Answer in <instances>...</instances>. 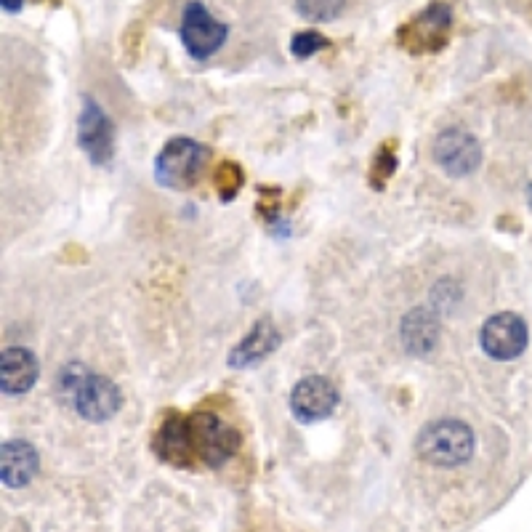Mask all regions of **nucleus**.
I'll list each match as a JSON object with an SVG mask.
<instances>
[{
    "mask_svg": "<svg viewBox=\"0 0 532 532\" xmlns=\"http://www.w3.org/2000/svg\"><path fill=\"white\" fill-rule=\"evenodd\" d=\"M152 447L157 458L181 469H216L240 450V431L213 413H168Z\"/></svg>",
    "mask_w": 532,
    "mask_h": 532,
    "instance_id": "obj_1",
    "label": "nucleus"
},
{
    "mask_svg": "<svg viewBox=\"0 0 532 532\" xmlns=\"http://www.w3.org/2000/svg\"><path fill=\"white\" fill-rule=\"evenodd\" d=\"M48 3H51V6H59V3H62V0H48Z\"/></svg>",
    "mask_w": 532,
    "mask_h": 532,
    "instance_id": "obj_20",
    "label": "nucleus"
},
{
    "mask_svg": "<svg viewBox=\"0 0 532 532\" xmlns=\"http://www.w3.org/2000/svg\"><path fill=\"white\" fill-rule=\"evenodd\" d=\"M530 200H532V187H530Z\"/></svg>",
    "mask_w": 532,
    "mask_h": 532,
    "instance_id": "obj_21",
    "label": "nucleus"
},
{
    "mask_svg": "<svg viewBox=\"0 0 532 532\" xmlns=\"http://www.w3.org/2000/svg\"><path fill=\"white\" fill-rule=\"evenodd\" d=\"M346 0H296L298 16L309 22H333L344 11Z\"/></svg>",
    "mask_w": 532,
    "mask_h": 532,
    "instance_id": "obj_17",
    "label": "nucleus"
},
{
    "mask_svg": "<svg viewBox=\"0 0 532 532\" xmlns=\"http://www.w3.org/2000/svg\"><path fill=\"white\" fill-rule=\"evenodd\" d=\"M213 184H216V195L221 197V203H232L245 184L243 168L235 160H224L213 173Z\"/></svg>",
    "mask_w": 532,
    "mask_h": 532,
    "instance_id": "obj_15",
    "label": "nucleus"
},
{
    "mask_svg": "<svg viewBox=\"0 0 532 532\" xmlns=\"http://www.w3.org/2000/svg\"><path fill=\"white\" fill-rule=\"evenodd\" d=\"M434 160L450 179H463L482 163V147L474 133L463 128H445L434 141Z\"/></svg>",
    "mask_w": 532,
    "mask_h": 532,
    "instance_id": "obj_8",
    "label": "nucleus"
},
{
    "mask_svg": "<svg viewBox=\"0 0 532 532\" xmlns=\"http://www.w3.org/2000/svg\"><path fill=\"white\" fill-rule=\"evenodd\" d=\"M479 346L490 360H517L527 349V322L514 312L493 314L479 330Z\"/></svg>",
    "mask_w": 532,
    "mask_h": 532,
    "instance_id": "obj_7",
    "label": "nucleus"
},
{
    "mask_svg": "<svg viewBox=\"0 0 532 532\" xmlns=\"http://www.w3.org/2000/svg\"><path fill=\"white\" fill-rule=\"evenodd\" d=\"M208 163V149L189 136H176L155 157V179L165 189H192Z\"/></svg>",
    "mask_w": 532,
    "mask_h": 532,
    "instance_id": "obj_5",
    "label": "nucleus"
},
{
    "mask_svg": "<svg viewBox=\"0 0 532 532\" xmlns=\"http://www.w3.org/2000/svg\"><path fill=\"white\" fill-rule=\"evenodd\" d=\"M78 144L94 165H107L115 155V126L110 115L86 96L78 118Z\"/></svg>",
    "mask_w": 532,
    "mask_h": 532,
    "instance_id": "obj_9",
    "label": "nucleus"
},
{
    "mask_svg": "<svg viewBox=\"0 0 532 532\" xmlns=\"http://www.w3.org/2000/svg\"><path fill=\"white\" fill-rule=\"evenodd\" d=\"M38 357L24 346H8L0 357V389L6 397H19L30 392L38 381Z\"/></svg>",
    "mask_w": 532,
    "mask_h": 532,
    "instance_id": "obj_11",
    "label": "nucleus"
},
{
    "mask_svg": "<svg viewBox=\"0 0 532 532\" xmlns=\"http://www.w3.org/2000/svg\"><path fill=\"white\" fill-rule=\"evenodd\" d=\"M40 458L38 450L24 442V439H11L0 447V479L6 487L30 485V479L38 474Z\"/></svg>",
    "mask_w": 532,
    "mask_h": 532,
    "instance_id": "obj_13",
    "label": "nucleus"
},
{
    "mask_svg": "<svg viewBox=\"0 0 532 532\" xmlns=\"http://www.w3.org/2000/svg\"><path fill=\"white\" fill-rule=\"evenodd\" d=\"M59 389H62V397L72 405V410L91 423L110 421L123 405L120 389L110 378L88 373L78 362L64 365L59 373Z\"/></svg>",
    "mask_w": 532,
    "mask_h": 532,
    "instance_id": "obj_2",
    "label": "nucleus"
},
{
    "mask_svg": "<svg viewBox=\"0 0 532 532\" xmlns=\"http://www.w3.org/2000/svg\"><path fill=\"white\" fill-rule=\"evenodd\" d=\"M330 48V40L322 35V32L306 30V32H296L293 40H290V54L296 56V59H309V56L320 54Z\"/></svg>",
    "mask_w": 532,
    "mask_h": 532,
    "instance_id": "obj_18",
    "label": "nucleus"
},
{
    "mask_svg": "<svg viewBox=\"0 0 532 532\" xmlns=\"http://www.w3.org/2000/svg\"><path fill=\"white\" fill-rule=\"evenodd\" d=\"M0 6H3L6 14H19L24 8V0H0Z\"/></svg>",
    "mask_w": 532,
    "mask_h": 532,
    "instance_id": "obj_19",
    "label": "nucleus"
},
{
    "mask_svg": "<svg viewBox=\"0 0 532 532\" xmlns=\"http://www.w3.org/2000/svg\"><path fill=\"white\" fill-rule=\"evenodd\" d=\"M280 341H282L280 330L274 328V322L269 320V317H264V320L256 322L251 328V333L232 349V354H229V368L235 370L256 368V365H261L269 354L277 352Z\"/></svg>",
    "mask_w": 532,
    "mask_h": 532,
    "instance_id": "obj_12",
    "label": "nucleus"
},
{
    "mask_svg": "<svg viewBox=\"0 0 532 532\" xmlns=\"http://www.w3.org/2000/svg\"><path fill=\"white\" fill-rule=\"evenodd\" d=\"M338 392L328 378L306 376L290 392V413L298 423H320L336 413Z\"/></svg>",
    "mask_w": 532,
    "mask_h": 532,
    "instance_id": "obj_10",
    "label": "nucleus"
},
{
    "mask_svg": "<svg viewBox=\"0 0 532 532\" xmlns=\"http://www.w3.org/2000/svg\"><path fill=\"white\" fill-rule=\"evenodd\" d=\"M399 336L407 354L426 357L439 344V317L431 309H413L399 325Z\"/></svg>",
    "mask_w": 532,
    "mask_h": 532,
    "instance_id": "obj_14",
    "label": "nucleus"
},
{
    "mask_svg": "<svg viewBox=\"0 0 532 532\" xmlns=\"http://www.w3.org/2000/svg\"><path fill=\"white\" fill-rule=\"evenodd\" d=\"M415 453L431 466L455 469V466L469 463V458L474 455V431L458 418H439L418 431Z\"/></svg>",
    "mask_w": 532,
    "mask_h": 532,
    "instance_id": "obj_3",
    "label": "nucleus"
},
{
    "mask_svg": "<svg viewBox=\"0 0 532 532\" xmlns=\"http://www.w3.org/2000/svg\"><path fill=\"white\" fill-rule=\"evenodd\" d=\"M453 35V8L434 0L397 30V46L413 56L439 54Z\"/></svg>",
    "mask_w": 532,
    "mask_h": 532,
    "instance_id": "obj_4",
    "label": "nucleus"
},
{
    "mask_svg": "<svg viewBox=\"0 0 532 532\" xmlns=\"http://www.w3.org/2000/svg\"><path fill=\"white\" fill-rule=\"evenodd\" d=\"M229 38V27L219 22L200 0H189L181 16V43L189 56L211 59Z\"/></svg>",
    "mask_w": 532,
    "mask_h": 532,
    "instance_id": "obj_6",
    "label": "nucleus"
},
{
    "mask_svg": "<svg viewBox=\"0 0 532 532\" xmlns=\"http://www.w3.org/2000/svg\"><path fill=\"white\" fill-rule=\"evenodd\" d=\"M394 171H397V144L392 141H384L378 152L373 155V163H370L368 181L373 189H384L386 181L392 179Z\"/></svg>",
    "mask_w": 532,
    "mask_h": 532,
    "instance_id": "obj_16",
    "label": "nucleus"
}]
</instances>
